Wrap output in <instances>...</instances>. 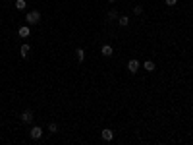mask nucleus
<instances>
[{
	"label": "nucleus",
	"mask_w": 193,
	"mask_h": 145,
	"mask_svg": "<svg viewBox=\"0 0 193 145\" xmlns=\"http://www.w3.org/2000/svg\"><path fill=\"white\" fill-rule=\"evenodd\" d=\"M25 22H27L29 25H37V23L41 22V12H39V10L27 12V15H25Z\"/></svg>",
	"instance_id": "f257e3e1"
},
{
	"label": "nucleus",
	"mask_w": 193,
	"mask_h": 145,
	"mask_svg": "<svg viewBox=\"0 0 193 145\" xmlns=\"http://www.w3.org/2000/svg\"><path fill=\"white\" fill-rule=\"evenodd\" d=\"M29 137H31V139H41V137H43V128L33 126V128L29 130Z\"/></svg>",
	"instance_id": "f03ea898"
},
{
	"label": "nucleus",
	"mask_w": 193,
	"mask_h": 145,
	"mask_svg": "<svg viewBox=\"0 0 193 145\" xmlns=\"http://www.w3.org/2000/svg\"><path fill=\"white\" fill-rule=\"evenodd\" d=\"M139 68H141V64H139V60H135V58H131L128 62V70L131 72V74H135V72H137Z\"/></svg>",
	"instance_id": "7ed1b4c3"
},
{
	"label": "nucleus",
	"mask_w": 193,
	"mask_h": 145,
	"mask_svg": "<svg viewBox=\"0 0 193 145\" xmlns=\"http://www.w3.org/2000/svg\"><path fill=\"white\" fill-rule=\"evenodd\" d=\"M31 120H33V110H29V108H27V110L22 112V122L23 124H29Z\"/></svg>",
	"instance_id": "20e7f679"
},
{
	"label": "nucleus",
	"mask_w": 193,
	"mask_h": 145,
	"mask_svg": "<svg viewBox=\"0 0 193 145\" xmlns=\"http://www.w3.org/2000/svg\"><path fill=\"white\" fill-rule=\"evenodd\" d=\"M101 136H102L104 141H112V139H114V132L106 128V130H102V132H101Z\"/></svg>",
	"instance_id": "39448f33"
},
{
	"label": "nucleus",
	"mask_w": 193,
	"mask_h": 145,
	"mask_svg": "<svg viewBox=\"0 0 193 145\" xmlns=\"http://www.w3.org/2000/svg\"><path fill=\"white\" fill-rule=\"evenodd\" d=\"M101 52H102V56H112L114 50H112V46H110V45H104L102 49H101Z\"/></svg>",
	"instance_id": "423d86ee"
},
{
	"label": "nucleus",
	"mask_w": 193,
	"mask_h": 145,
	"mask_svg": "<svg viewBox=\"0 0 193 145\" xmlns=\"http://www.w3.org/2000/svg\"><path fill=\"white\" fill-rule=\"evenodd\" d=\"M29 50H31V46H29V45H22V49H19V54H22V58H27Z\"/></svg>",
	"instance_id": "0eeeda50"
},
{
	"label": "nucleus",
	"mask_w": 193,
	"mask_h": 145,
	"mask_svg": "<svg viewBox=\"0 0 193 145\" xmlns=\"http://www.w3.org/2000/svg\"><path fill=\"white\" fill-rule=\"evenodd\" d=\"M18 33H19V37H29V33H31V31H29V27H27V25H22Z\"/></svg>",
	"instance_id": "6e6552de"
},
{
	"label": "nucleus",
	"mask_w": 193,
	"mask_h": 145,
	"mask_svg": "<svg viewBox=\"0 0 193 145\" xmlns=\"http://www.w3.org/2000/svg\"><path fill=\"white\" fill-rule=\"evenodd\" d=\"M143 68L147 70V72H155V68H156V66H155V62H153V60H147V62L143 64Z\"/></svg>",
	"instance_id": "1a4fd4ad"
},
{
	"label": "nucleus",
	"mask_w": 193,
	"mask_h": 145,
	"mask_svg": "<svg viewBox=\"0 0 193 145\" xmlns=\"http://www.w3.org/2000/svg\"><path fill=\"white\" fill-rule=\"evenodd\" d=\"M118 23L122 25V27H128V25H129V18H128V15H122V18H118Z\"/></svg>",
	"instance_id": "9d476101"
},
{
	"label": "nucleus",
	"mask_w": 193,
	"mask_h": 145,
	"mask_svg": "<svg viewBox=\"0 0 193 145\" xmlns=\"http://www.w3.org/2000/svg\"><path fill=\"white\" fill-rule=\"evenodd\" d=\"M75 56H77V60H79V62H83V60H85V50H83V49H77V50H75Z\"/></svg>",
	"instance_id": "9b49d317"
},
{
	"label": "nucleus",
	"mask_w": 193,
	"mask_h": 145,
	"mask_svg": "<svg viewBox=\"0 0 193 145\" xmlns=\"http://www.w3.org/2000/svg\"><path fill=\"white\" fill-rule=\"evenodd\" d=\"M25 6H27L25 0H15V10H25Z\"/></svg>",
	"instance_id": "f8f14e48"
},
{
	"label": "nucleus",
	"mask_w": 193,
	"mask_h": 145,
	"mask_svg": "<svg viewBox=\"0 0 193 145\" xmlns=\"http://www.w3.org/2000/svg\"><path fill=\"white\" fill-rule=\"evenodd\" d=\"M108 19H118V12H116V10H110V12H108Z\"/></svg>",
	"instance_id": "ddd939ff"
},
{
	"label": "nucleus",
	"mask_w": 193,
	"mask_h": 145,
	"mask_svg": "<svg viewBox=\"0 0 193 145\" xmlns=\"http://www.w3.org/2000/svg\"><path fill=\"white\" fill-rule=\"evenodd\" d=\"M48 130H50V133H56L58 132V126L56 124H48Z\"/></svg>",
	"instance_id": "4468645a"
},
{
	"label": "nucleus",
	"mask_w": 193,
	"mask_h": 145,
	"mask_svg": "<svg viewBox=\"0 0 193 145\" xmlns=\"http://www.w3.org/2000/svg\"><path fill=\"white\" fill-rule=\"evenodd\" d=\"M133 12H135V15H141V14H143V8H141V6H135Z\"/></svg>",
	"instance_id": "2eb2a0df"
},
{
	"label": "nucleus",
	"mask_w": 193,
	"mask_h": 145,
	"mask_svg": "<svg viewBox=\"0 0 193 145\" xmlns=\"http://www.w3.org/2000/svg\"><path fill=\"white\" fill-rule=\"evenodd\" d=\"M166 2V6H176V2H178V0H164Z\"/></svg>",
	"instance_id": "dca6fc26"
},
{
	"label": "nucleus",
	"mask_w": 193,
	"mask_h": 145,
	"mask_svg": "<svg viewBox=\"0 0 193 145\" xmlns=\"http://www.w3.org/2000/svg\"><path fill=\"white\" fill-rule=\"evenodd\" d=\"M110 2H116V0H110Z\"/></svg>",
	"instance_id": "f3484780"
}]
</instances>
